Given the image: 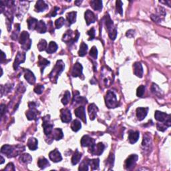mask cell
<instances>
[{
    "label": "cell",
    "mask_w": 171,
    "mask_h": 171,
    "mask_svg": "<svg viewBox=\"0 0 171 171\" xmlns=\"http://www.w3.org/2000/svg\"><path fill=\"white\" fill-rule=\"evenodd\" d=\"M104 21L109 37L112 40H114L116 38V36H117V30H116L115 27L114 26L113 21L108 14L104 17Z\"/></svg>",
    "instance_id": "3"
},
{
    "label": "cell",
    "mask_w": 171,
    "mask_h": 171,
    "mask_svg": "<svg viewBox=\"0 0 171 171\" xmlns=\"http://www.w3.org/2000/svg\"><path fill=\"white\" fill-rule=\"evenodd\" d=\"M114 156L112 154H111L110 157H108V160H107V163L108 165H110V167H113V165H114Z\"/></svg>",
    "instance_id": "52"
},
{
    "label": "cell",
    "mask_w": 171,
    "mask_h": 171,
    "mask_svg": "<svg viewBox=\"0 0 171 171\" xmlns=\"http://www.w3.org/2000/svg\"><path fill=\"white\" fill-rule=\"evenodd\" d=\"M19 41L21 45V48L25 50H29L31 48V39L29 38V35L28 32L24 31L21 32L20 37H19Z\"/></svg>",
    "instance_id": "5"
},
{
    "label": "cell",
    "mask_w": 171,
    "mask_h": 171,
    "mask_svg": "<svg viewBox=\"0 0 171 171\" xmlns=\"http://www.w3.org/2000/svg\"><path fill=\"white\" fill-rule=\"evenodd\" d=\"M106 105L109 108H114L117 107L118 103L116 98V96L112 91H108L105 96Z\"/></svg>",
    "instance_id": "4"
},
{
    "label": "cell",
    "mask_w": 171,
    "mask_h": 171,
    "mask_svg": "<svg viewBox=\"0 0 171 171\" xmlns=\"http://www.w3.org/2000/svg\"><path fill=\"white\" fill-rule=\"evenodd\" d=\"M1 55H2V59H1V62L3 63L4 62V59H6V56H5V54L3 52H2V54H1Z\"/></svg>",
    "instance_id": "58"
},
{
    "label": "cell",
    "mask_w": 171,
    "mask_h": 171,
    "mask_svg": "<svg viewBox=\"0 0 171 171\" xmlns=\"http://www.w3.org/2000/svg\"><path fill=\"white\" fill-rule=\"evenodd\" d=\"M38 167L41 168V169H44L46 167L49 166V163L48 160L46 159L45 157H40L39 158L38 160Z\"/></svg>",
    "instance_id": "34"
},
{
    "label": "cell",
    "mask_w": 171,
    "mask_h": 171,
    "mask_svg": "<svg viewBox=\"0 0 171 171\" xmlns=\"http://www.w3.org/2000/svg\"><path fill=\"white\" fill-rule=\"evenodd\" d=\"M28 147L31 150H36L38 148V141L35 138H29L28 140Z\"/></svg>",
    "instance_id": "27"
},
{
    "label": "cell",
    "mask_w": 171,
    "mask_h": 171,
    "mask_svg": "<svg viewBox=\"0 0 171 171\" xmlns=\"http://www.w3.org/2000/svg\"><path fill=\"white\" fill-rule=\"evenodd\" d=\"M59 8L58 7H54L52 10L50 11V13L48 14V17H55L57 14H58V11L59 10Z\"/></svg>",
    "instance_id": "51"
},
{
    "label": "cell",
    "mask_w": 171,
    "mask_h": 171,
    "mask_svg": "<svg viewBox=\"0 0 171 171\" xmlns=\"http://www.w3.org/2000/svg\"><path fill=\"white\" fill-rule=\"evenodd\" d=\"M138 157L136 155H131L127 158L124 163V167L126 170H132L135 167Z\"/></svg>",
    "instance_id": "11"
},
{
    "label": "cell",
    "mask_w": 171,
    "mask_h": 171,
    "mask_svg": "<svg viewBox=\"0 0 171 171\" xmlns=\"http://www.w3.org/2000/svg\"><path fill=\"white\" fill-rule=\"evenodd\" d=\"M151 144H152V141H151V138L149 135H144L142 146L144 148V149H148L149 150L150 147H151Z\"/></svg>",
    "instance_id": "28"
},
{
    "label": "cell",
    "mask_w": 171,
    "mask_h": 171,
    "mask_svg": "<svg viewBox=\"0 0 171 171\" xmlns=\"http://www.w3.org/2000/svg\"><path fill=\"white\" fill-rule=\"evenodd\" d=\"M49 61L47 60L46 58H42L41 56H39V59H38V66L40 68V70H41V73L42 74L44 72V70L45 69L46 66H48L49 65Z\"/></svg>",
    "instance_id": "26"
},
{
    "label": "cell",
    "mask_w": 171,
    "mask_h": 171,
    "mask_svg": "<svg viewBox=\"0 0 171 171\" xmlns=\"http://www.w3.org/2000/svg\"><path fill=\"white\" fill-rule=\"evenodd\" d=\"M74 113L76 117L81 119L84 123H86V115L85 112V108L84 106H80V107L77 108L75 110H74Z\"/></svg>",
    "instance_id": "13"
},
{
    "label": "cell",
    "mask_w": 171,
    "mask_h": 171,
    "mask_svg": "<svg viewBox=\"0 0 171 171\" xmlns=\"http://www.w3.org/2000/svg\"><path fill=\"white\" fill-rule=\"evenodd\" d=\"M122 2L121 1H116V11L118 14H120L121 16L123 15V9H122Z\"/></svg>",
    "instance_id": "44"
},
{
    "label": "cell",
    "mask_w": 171,
    "mask_h": 171,
    "mask_svg": "<svg viewBox=\"0 0 171 171\" xmlns=\"http://www.w3.org/2000/svg\"><path fill=\"white\" fill-rule=\"evenodd\" d=\"M99 164H100V160L98 158L97 159H89V166H90L92 170H98L99 168Z\"/></svg>",
    "instance_id": "40"
},
{
    "label": "cell",
    "mask_w": 171,
    "mask_h": 171,
    "mask_svg": "<svg viewBox=\"0 0 171 171\" xmlns=\"http://www.w3.org/2000/svg\"><path fill=\"white\" fill-rule=\"evenodd\" d=\"M76 14L77 13L76 11H72L69 12L66 15V19L67 21L68 22V24L70 25L74 23H75L76 21Z\"/></svg>",
    "instance_id": "32"
},
{
    "label": "cell",
    "mask_w": 171,
    "mask_h": 171,
    "mask_svg": "<svg viewBox=\"0 0 171 171\" xmlns=\"http://www.w3.org/2000/svg\"><path fill=\"white\" fill-rule=\"evenodd\" d=\"M88 113H89V116H90V120H94L95 119L96 114H97V112L98 111V107L94 104H90L88 106Z\"/></svg>",
    "instance_id": "22"
},
{
    "label": "cell",
    "mask_w": 171,
    "mask_h": 171,
    "mask_svg": "<svg viewBox=\"0 0 171 171\" xmlns=\"http://www.w3.org/2000/svg\"><path fill=\"white\" fill-rule=\"evenodd\" d=\"M82 66L81 65V64L76 62L74 64V65L72 67V76L73 77H80L82 75Z\"/></svg>",
    "instance_id": "15"
},
{
    "label": "cell",
    "mask_w": 171,
    "mask_h": 171,
    "mask_svg": "<svg viewBox=\"0 0 171 171\" xmlns=\"http://www.w3.org/2000/svg\"><path fill=\"white\" fill-rule=\"evenodd\" d=\"M87 34L90 36V38L88 39V40H93L95 38V29L94 28H92L90 30L87 32Z\"/></svg>",
    "instance_id": "49"
},
{
    "label": "cell",
    "mask_w": 171,
    "mask_h": 171,
    "mask_svg": "<svg viewBox=\"0 0 171 171\" xmlns=\"http://www.w3.org/2000/svg\"><path fill=\"white\" fill-rule=\"evenodd\" d=\"M90 56L92 57L94 59H97L98 58V49L96 48V47L93 46L91 48L90 51Z\"/></svg>",
    "instance_id": "47"
},
{
    "label": "cell",
    "mask_w": 171,
    "mask_h": 171,
    "mask_svg": "<svg viewBox=\"0 0 171 171\" xmlns=\"http://www.w3.org/2000/svg\"><path fill=\"white\" fill-rule=\"evenodd\" d=\"M150 18L154 21H156V22H159L161 20L160 17L158 16H156V15H152V16H150Z\"/></svg>",
    "instance_id": "55"
},
{
    "label": "cell",
    "mask_w": 171,
    "mask_h": 171,
    "mask_svg": "<svg viewBox=\"0 0 171 171\" xmlns=\"http://www.w3.org/2000/svg\"><path fill=\"white\" fill-rule=\"evenodd\" d=\"M82 128V124L80 121L78 120H74L73 122H72L71 124V128L74 132H78V130H80Z\"/></svg>",
    "instance_id": "39"
},
{
    "label": "cell",
    "mask_w": 171,
    "mask_h": 171,
    "mask_svg": "<svg viewBox=\"0 0 171 171\" xmlns=\"http://www.w3.org/2000/svg\"><path fill=\"white\" fill-rule=\"evenodd\" d=\"M58 49V45H57L55 41H50L49 42L48 47L46 49V52L48 54H53L56 52Z\"/></svg>",
    "instance_id": "37"
},
{
    "label": "cell",
    "mask_w": 171,
    "mask_h": 171,
    "mask_svg": "<svg viewBox=\"0 0 171 171\" xmlns=\"http://www.w3.org/2000/svg\"><path fill=\"white\" fill-rule=\"evenodd\" d=\"M52 134H53L52 138L56 140H60L64 136L62 130L60 128H55V129L52 131Z\"/></svg>",
    "instance_id": "36"
},
{
    "label": "cell",
    "mask_w": 171,
    "mask_h": 171,
    "mask_svg": "<svg viewBox=\"0 0 171 171\" xmlns=\"http://www.w3.org/2000/svg\"><path fill=\"white\" fill-rule=\"evenodd\" d=\"M1 165L3 164V163L4 162V158L1 157Z\"/></svg>",
    "instance_id": "60"
},
{
    "label": "cell",
    "mask_w": 171,
    "mask_h": 171,
    "mask_svg": "<svg viewBox=\"0 0 171 171\" xmlns=\"http://www.w3.org/2000/svg\"><path fill=\"white\" fill-rule=\"evenodd\" d=\"M155 117L156 120L158 121V122L164 124L167 127H170V126L171 121L170 114H167L160 112V111H156Z\"/></svg>",
    "instance_id": "6"
},
{
    "label": "cell",
    "mask_w": 171,
    "mask_h": 171,
    "mask_svg": "<svg viewBox=\"0 0 171 171\" xmlns=\"http://www.w3.org/2000/svg\"><path fill=\"white\" fill-rule=\"evenodd\" d=\"M74 34V32L72 31L70 29L67 31L65 34H64L62 40L66 42V44H73L74 43H75L79 38V36H80V33H79L78 30H76V36H73V34Z\"/></svg>",
    "instance_id": "7"
},
{
    "label": "cell",
    "mask_w": 171,
    "mask_h": 171,
    "mask_svg": "<svg viewBox=\"0 0 171 171\" xmlns=\"http://www.w3.org/2000/svg\"><path fill=\"white\" fill-rule=\"evenodd\" d=\"M88 51V46L84 42H82L81 45L80 46V49H79L78 54L81 57H84L86 55Z\"/></svg>",
    "instance_id": "38"
},
{
    "label": "cell",
    "mask_w": 171,
    "mask_h": 171,
    "mask_svg": "<svg viewBox=\"0 0 171 171\" xmlns=\"http://www.w3.org/2000/svg\"><path fill=\"white\" fill-rule=\"evenodd\" d=\"M104 148H105V147H104V145H103V143L99 142L98 144H97V145L94 144L92 146H91V147H90L89 152H90L92 155L100 156L104 152Z\"/></svg>",
    "instance_id": "10"
},
{
    "label": "cell",
    "mask_w": 171,
    "mask_h": 171,
    "mask_svg": "<svg viewBox=\"0 0 171 171\" xmlns=\"http://www.w3.org/2000/svg\"><path fill=\"white\" fill-rule=\"evenodd\" d=\"M134 34H135V31L132 30V29H130L127 32H126V36L128 37V38H132L134 36Z\"/></svg>",
    "instance_id": "56"
},
{
    "label": "cell",
    "mask_w": 171,
    "mask_h": 171,
    "mask_svg": "<svg viewBox=\"0 0 171 171\" xmlns=\"http://www.w3.org/2000/svg\"><path fill=\"white\" fill-rule=\"evenodd\" d=\"M157 126L158 130L160 131H162V132H164V131H165V130H167V126H166L164 124H162L158 123L157 124Z\"/></svg>",
    "instance_id": "53"
},
{
    "label": "cell",
    "mask_w": 171,
    "mask_h": 171,
    "mask_svg": "<svg viewBox=\"0 0 171 171\" xmlns=\"http://www.w3.org/2000/svg\"><path fill=\"white\" fill-rule=\"evenodd\" d=\"M84 16H84V18H85L86 22L88 26H89V25L92 23H94V22L96 21V19H97L96 15L92 11L89 10V9L85 12Z\"/></svg>",
    "instance_id": "17"
},
{
    "label": "cell",
    "mask_w": 171,
    "mask_h": 171,
    "mask_svg": "<svg viewBox=\"0 0 171 171\" xmlns=\"http://www.w3.org/2000/svg\"><path fill=\"white\" fill-rule=\"evenodd\" d=\"M145 86L143 85H141L137 88L136 95H137L138 97H140V98L142 97L144 94H145Z\"/></svg>",
    "instance_id": "46"
},
{
    "label": "cell",
    "mask_w": 171,
    "mask_h": 171,
    "mask_svg": "<svg viewBox=\"0 0 171 171\" xmlns=\"http://www.w3.org/2000/svg\"><path fill=\"white\" fill-rule=\"evenodd\" d=\"M49 157L52 162H58L62 160V157L60 152H59L58 149H54V150L51 151L49 154Z\"/></svg>",
    "instance_id": "16"
},
{
    "label": "cell",
    "mask_w": 171,
    "mask_h": 171,
    "mask_svg": "<svg viewBox=\"0 0 171 171\" xmlns=\"http://www.w3.org/2000/svg\"><path fill=\"white\" fill-rule=\"evenodd\" d=\"M27 23L28 25V29L29 30H34L36 29L37 24L38 23V19L34 18H29L28 21H27Z\"/></svg>",
    "instance_id": "33"
},
{
    "label": "cell",
    "mask_w": 171,
    "mask_h": 171,
    "mask_svg": "<svg viewBox=\"0 0 171 171\" xmlns=\"http://www.w3.org/2000/svg\"><path fill=\"white\" fill-rule=\"evenodd\" d=\"M28 106L29 109L26 113L27 118H28L29 120H36L37 118H38V111L37 110L36 108V103L33 102H29L28 104Z\"/></svg>",
    "instance_id": "9"
},
{
    "label": "cell",
    "mask_w": 171,
    "mask_h": 171,
    "mask_svg": "<svg viewBox=\"0 0 171 171\" xmlns=\"http://www.w3.org/2000/svg\"><path fill=\"white\" fill-rule=\"evenodd\" d=\"M140 133L138 131H133L130 130L129 134H128V140L130 144H135L137 142L139 138Z\"/></svg>",
    "instance_id": "24"
},
{
    "label": "cell",
    "mask_w": 171,
    "mask_h": 171,
    "mask_svg": "<svg viewBox=\"0 0 171 171\" xmlns=\"http://www.w3.org/2000/svg\"><path fill=\"white\" fill-rule=\"evenodd\" d=\"M46 47H47V41L44 39H40L39 43L38 44V48L39 49V51L42 52L45 50V49H47Z\"/></svg>",
    "instance_id": "43"
},
{
    "label": "cell",
    "mask_w": 171,
    "mask_h": 171,
    "mask_svg": "<svg viewBox=\"0 0 171 171\" xmlns=\"http://www.w3.org/2000/svg\"><path fill=\"white\" fill-rule=\"evenodd\" d=\"M61 120L64 123H69L72 120V114L68 108H63L60 110Z\"/></svg>",
    "instance_id": "12"
},
{
    "label": "cell",
    "mask_w": 171,
    "mask_h": 171,
    "mask_svg": "<svg viewBox=\"0 0 171 171\" xmlns=\"http://www.w3.org/2000/svg\"><path fill=\"white\" fill-rule=\"evenodd\" d=\"M65 68V65H64L62 60H58L55 66L52 70L50 74H49V78L51 80L52 82L54 84L57 83V80H58V76L60 75L61 73L62 72Z\"/></svg>",
    "instance_id": "2"
},
{
    "label": "cell",
    "mask_w": 171,
    "mask_h": 171,
    "mask_svg": "<svg viewBox=\"0 0 171 171\" xmlns=\"http://www.w3.org/2000/svg\"><path fill=\"white\" fill-rule=\"evenodd\" d=\"M134 74L138 77V78H142L143 76V68L142 64L140 62H135L133 65Z\"/></svg>",
    "instance_id": "20"
},
{
    "label": "cell",
    "mask_w": 171,
    "mask_h": 171,
    "mask_svg": "<svg viewBox=\"0 0 171 171\" xmlns=\"http://www.w3.org/2000/svg\"><path fill=\"white\" fill-rule=\"evenodd\" d=\"M44 90V87L43 85H41V84H38L37 85L35 88H34V92L35 93H36L37 94H41L43 92V91Z\"/></svg>",
    "instance_id": "48"
},
{
    "label": "cell",
    "mask_w": 171,
    "mask_h": 171,
    "mask_svg": "<svg viewBox=\"0 0 171 171\" xmlns=\"http://www.w3.org/2000/svg\"><path fill=\"white\" fill-rule=\"evenodd\" d=\"M0 109H1V116H3L4 113L6 112V106L5 104H1V106H0Z\"/></svg>",
    "instance_id": "57"
},
{
    "label": "cell",
    "mask_w": 171,
    "mask_h": 171,
    "mask_svg": "<svg viewBox=\"0 0 171 171\" xmlns=\"http://www.w3.org/2000/svg\"><path fill=\"white\" fill-rule=\"evenodd\" d=\"M25 150L24 146H11L8 145H5L1 148V152L6 155L8 158H12L16 157L21 152Z\"/></svg>",
    "instance_id": "1"
},
{
    "label": "cell",
    "mask_w": 171,
    "mask_h": 171,
    "mask_svg": "<svg viewBox=\"0 0 171 171\" xmlns=\"http://www.w3.org/2000/svg\"><path fill=\"white\" fill-rule=\"evenodd\" d=\"M48 6L46 4V2L42 0H39L36 2L35 6V10L38 12H41L45 11L46 9H48Z\"/></svg>",
    "instance_id": "25"
},
{
    "label": "cell",
    "mask_w": 171,
    "mask_h": 171,
    "mask_svg": "<svg viewBox=\"0 0 171 171\" xmlns=\"http://www.w3.org/2000/svg\"><path fill=\"white\" fill-rule=\"evenodd\" d=\"M74 99H73V102H76L77 104H86L88 102L87 99L84 97H82V96H79V92L78 91L74 92Z\"/></svg>",
    "instance_id": "23"
},
{
    "label": "cell",
    "mask_w": 171,
    "mask_h": 171,
    "mask_svg": "<svg viewBox=\"0 0 171 171\" xmlns=\"http://www.w3.org/2000/svg\"><path fill=\"white\" fill-rule=\"evenodd\" d=\"M42 120H43V124H42V126L44 128V134L46 136H49L52 133L54 124L51 122L50 120V116L47 115L42 118Z\"/></svg>",
    "instance_id": "8"
},
{
    "label": "cell",
    "mask_w": 171,
    "mask_h": 171,
    "mask_svg": "<svg viewBox=\"0 0 171 171\" xmlns=\"http://www.w3.org/2000/svg\"><path fill=\"white\" fill-rule=\"evenodd\" d=\"M152 91L153 93H155L156 95H158V94L161 93V90L159 88V87L157 85V84H153L152 86Z\"/></svg>",
    "instance_id": "50"
},
{
    "label": "cell",
    "mask_w": 171,
    "mask_h": 171,
    "mask_svg": "<svg viewBox=\"0 0 171 171\" xmlns=\"http://www.w3.org/2000/svg\"><path fill=\"white\" fill-rule=\"evenodd\" d=\"M24 77L26 78V80L28 81V82L29 84L33 85L36 83V77L34 76V73L32 72L31 71H30L28 69H26L25 70V74H24Z\"/></svg>",
    "instance_id": "19"
},
{
    "label": "cell",
    "mask_w": 171,
    "mask_h": 171,
    "mask_svg": "<svg viewBox=\"0 0 171 171\" xmlns=\"http://www.w3.org/2000/svg\"><path fill=\"white\" fill-rule=\"evenodd\" d=\"M88 166H89V159L86 158L81 162L78 169L79 170H88Z\"/></svg>",
    "instance_id": "41"
},
{
    "label": "cell",
    "mask_w": 171,
    "mask_h": 171,
    "mask_svg": "<svg viewBox=\"0 0 171 171\" xmlns=\"http://www.w3.org/2000/svg\"><path fill=\"white\" fill-rule=\"evenodd\" d=\"M36 30L38 32V33L40 34H44L46 33V31L47 30V28L46 26V24L44 23V21H38V24H37Z\"/></svg>",
    "instance_id": "35"
},
{
    "label": "cell",
    "mask_w": 171,
    "mask_h": 171,
    "mask_svg": "<svg viewBox=\"0 0 171 171\" xmlns=\"http://www.w3.org/2000/svg\"><path fill=\"white\" fill-rule=\"evenodd\" d=\"M90 3L91 7L96 11H100L102 9V1L100 0H92Z\"/></svg>",
    "instance_id": "31"
},
{
    "label": "cell",
    "mask_w": 171,
    "mask_h": 171,
    "mask_svg": "<svg viewBox=\"0 0 171 171\" xmlns=\"http://www.w3.org/2000/svg\"><path fill=\"white\" fill-rule=\"evenodd\" d=\"M95 144V140L90 137L88 135H84L81 139V145L83 147H90Z\"/></svg>",
    "instance_id": "18"
},
{
    "label": "cell",
    "mask_w": 171,
    "mask_h": 171,
    "mask_svg": "<svg viewBox=\"0 0 171 171\" xmlns=\"http://www.w3.org/2000/svg\"><path fill=\"white\" fill-rule=\"evenodd\" d=\"M5 170H15L14 165L12 162H9L8 165H7V167L5 168Z\"/></svg>",
    "instance_id": "54"
},
{
    "label": "cell",
    "mask_w": 171,
    "mask_h": 171,
    "mask_svg": "<svg viewBox=\"0 0 171 171\" xmlns=\"http://www.w3.org/2000/svg\"><path fill=\"white\" fill-rule=\"evenodd\" d=\"M82 157V153H80L78 150H76L72 156V164L73 165L78 164L80 162Z\"/></svg>",
    "instance_id": "30"
},
{
    "label": "cell",
    "mask_w": 171,
    "mask_h": 171,
    "mask_svg": "<svg viewBox=\"0 0 171 171\" xmlns=\"http://www.w3.org/2000/svg\"><path fill=\"white\" fill-rule=\"evenodd\" d=\"M81 3H82V1H75V4H76L77 6H79V5H80Z\"/></svg>",
    "instance_id": "59"
},
{
    "label": "cell",
    "mask_w": 171,
    "mask_h": 171,
    "mask_svg": "<svg viewBox=\"0 0 171 171\" xmlns=\"http://www.w3.org/2000/svg\"><path fill=\"white\" fill-rule=\"evenodd\" d=\"M148 111V108H142L139 107L136 109V116L138 120H142L147 116Z\"/></svg>",
    "instance_id": "21"
},
{
    "label": "cell",
    "mask_w": 171,
    "mask_h": 171,
    "mask_svg": "<svg viewBox=\"0 0 171 171\" xmlns=\"http://www.w3.org/2000/svg\"><path fill=\"white\" fill-rule=\"evenodd\" d=\"M64 23H65V19H64V18H62V17H61V18H59L58 19H56V21H55L56 28L57 29L60 28L61 27L63 26V25L64 24Z\"/></svg>",
    "instance_id": "45"
},
{
    "label": "cell",
    "mask_w": 171,
    "mask_h": 171,
    "mask_svg": "<svg viewBox=\"0 0 171 171\" xmlns=\"http://www.w3.org/2000/svg\"><path fill=\"white\" fill-rule=\"evenodd\" d=\"M70 98H71V95H70V92L69 91H66L65 94H64V96L63 98L62 99V102L64 105H67L69 103V102H70Z\"/></svg>",
    "instance_id": "42"
},
{
    "label": "cell",
    "mask_w": 171,
    "mask_h": 171,
    "mask_svg": "<svg viewBox=\"0 0 171 171\" xmlns=\"http://www.w3.org/2000/svg\"><path fill=\"white\" fill-rule=\"evenodd\" d=\"M26 59V54L18 52L15 59L14 63V70H18V67L21 63H24Z\"/></svg>",
    "instance_id": "14"
},
{
    "label": "cell",
    "mask_w": 171,
    "mask_h": 171,
    "mask_svg": "<svg viewBox=\"0 0 171 171\" xmlns=\"http://www.w3.org/2000/svg\"><path fill=\"white\" fill-rule=\"evenodd\" d=\"M19 161H20L21 163H23V164H29L30 163L32 160V157H31V155L29 154L26 153L21 155L19 158Z\"/></svg>",
    "instance_id": "29"
}]
</instances>
